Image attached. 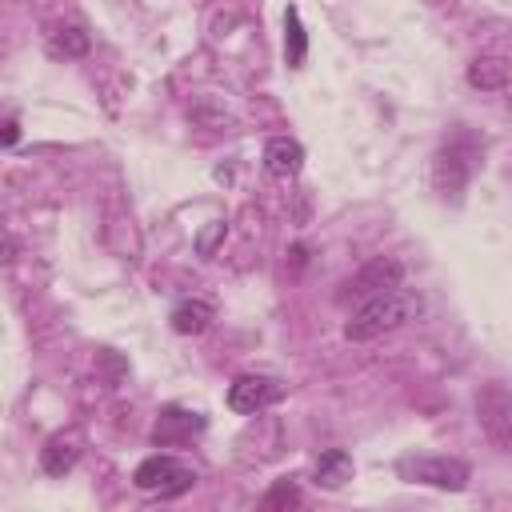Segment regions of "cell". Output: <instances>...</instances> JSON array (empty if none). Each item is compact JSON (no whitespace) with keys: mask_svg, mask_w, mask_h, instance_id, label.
Segmentation results:
<instances>
[{"mask_svg":"<svg viewBox=\"0 0 512 512\" xmlns=\"http://www.w3.org/2000/svg\"><path fill=\"white\" fill-rule=\"evenodd\" d=\"M420 308H424L420 292H416V288L396 284V288H388V292H380V296L360 300V308H356V312H352V320L344 324V336H348V340H356V344L376 340V336L396 332V328H404L408 320H416V316H420Z\"/></svg>","mask_w":512,"mask_h":512,"instance_id":"cell-1","label":"cell"},{"mask_svg":"<svg viewBox=\"0 0 512 512\" xmlns=\"http://www.w3.org/2000/svg\"><path fill=\"white\" fill-rule=\"evenodd\" d=\"M132 484L140 488V492H156V496H180V492H188L192 484H196V472L192 468H184L176 456H148V460H140L136 464V472H132Z\"/></svg>","mask_w":512,"mask_h":512,"instance_id":"cell-2","label":"cell"},{"mask_svg":"<svg viewBox=\"0 0 512 512\" xmlns=\"http://www.w3.org/2000/svg\"><path fill=\"white\" fill-rule=\"evenodd\" d=\"M400 476L412 480V484H428V488H440V492H460L468 488L472 472L464 460H452V456H416V460H400Z\"/></svg>","mask_w":512,"mask_h":512,"instance_id":"cell-3","label":"cell"},{"mask_svg":"<svg viewBox=\"0 0 512 512\" xmlns=\"http://www.w3.org/2000/svg\"><path fill=\"white\" fill-rule=\"evenodd\" d=\"M396 284H404V264H400L396 256H376V260H368L352 280H344V288L336 292V300H340V304H348V300H368V296H380V292H388V288H396Z\"/></svg>","mask_w":512,"mask_h":512,"instance_id":"cell-4","label":"cell"},{"mask_svg":"<svg viewBox=\"0 0 512 512\" xmlns=\"http://www.w3.org/2000/svg\"><path fill=\"white\" fill-rule=\"evenodd\" d=\"M280 380H272V376H236L232 384H228V408L232 412H260V408H268V404H276L280 400Z\"/></svg>","mask_w":512,"mask_h":512,"instance_id":"cell-5","label":"cell"},{"mask_svg":"<svg viewBox=\"0 0 512 512\" xmlns=\"http://www.w3.org/2000/svg\"><path fill=\"white\" fill-rule=\"evenodd\" d=\"M200 428H204V416H200V412H188V408L168 404V408H160V420H156V428H152V440H156L160 448H172V444L196 436Z\"/></svg>","mask_w":512,"mask_h":512,"instance_id":"cell-6","label":"cell"},{"mask_svg":"<svg viewBox=\"0 0 512 512\" xmlns=\"http://www.w3.org/2000/svg\"><path fill=\"white\" fill-rule=\"evenodd\" d=\"M480 420H484V432L492 436L496 448H508V392L500 384H492L484 396H480Z\"/></svg>","mask_w":512,"mask_h":512,"instance_id":"cell-7","label":"cell"},{"mask_svg":"<svg viewBox=\"0 0 512 512\" xmlns=\"http://www.w3.org/2000/svg\"><path fill=\"white\" fill-rule=\"evenodd\" d=\"M264 168H268L272 176H296V172L304 168V148H300V140H292V136H272V140L264 144Z\"/></svg>","mask_w":512,"mask_h":512,"instance_id":"cell-8","label":"cell"},{"mask_svg":"<svg viewBox=\"0 0 512 512\" xmlns=\"http://www.w3.org/2000/svg\"><path fill=\"white\" fill-rule=\"evenodd\" d=\"M432 176H436V192H440L444 200H448V196L456 200L460 188L468 184V160H464V152H460V148H444V152L436 156V172H432Z\"/></svg>","mask_w":512,"mask_h":512,"instance_id":"cell-9","label":"cell"},{"mask_svg":"<svg viewBox=\"0 0 512 512\" xmlns=\"http://www.w3.org/2000/svg\"><path fill=\"white\" fill-rule=\"evenodd\" d=\"M76 460H80V436H76V432H56V436L40 448V464H44L48 476L72 472Z\"/></svg>","mask_w":512,"mask_h":512,"instance_id":"cell-10","label":"cell"},{"mask_svg":"<svg viewBox=\"0 0 512 512\" xmlns=\"http://www.w3.org/2000/svg\"><path fill=\"white\" fill-rule=\"evenodd\" d=\"M212 320H216V308L208 300H184V304L172 308V328L180 336H200Z\"/></svg>","mask_w":512,"mask_h":512,"instance_id":"cell-11","label":"cell"},{"mask_svg":"<svg viewBox=\"0 0 512 512\" xmlns=\"http://www.w3.org/2000/svg\"><path fill=\"white\" fill-rule=\"evenodd\" d=\"M348 480H352V456H348L344 448H328V452L316 460V484L328 488V492H336V488H344Z\"/></svg>","mask_w":512,"mask_h":512,"instance_id":"cell-12","label":"cell"},{"mask_svg":"<svg viewBox=\"0 0 512 512\" xmlns=\"http://www.w3.org/2000/svg\"><path fill=\"white\" fill-rule=\"evenodd\" d=\"M304 56H308V32L300 24V8L288 4V12H284V60H288V68H300Z\"/></svg>","mask_w":512,"mask_h":512,"instance_id":"cell-13","label":"cell"},{"mask_svg":"<svg viewBox=\"0 0 512 512\" xmlns=\"http://www.w3.org/2000/svg\"><path fill=\"white\" fill-rule=\"evenodd\" d=\"M468 84L480 88V92H496L508 84V64L500 56H484V60H472L468 64Z\"/></svg>","mask_w":512,"mask_h":512,"instance_id":"cell-14","label":"cell"},{"mask_svg":"<svg viewBox=\"0 0 512 512\" xmlns=\"http://www.w3.org/2000/svg\"><path fill=\"white\" fill-rule=\"evenodd\" d=\"M296 504H300L296 480H276V484L264 492V508H296Z\"/></svg>","mask_w":512,"mask_h":512,"instance_id":"cell-15","label":"cell"},{"mask_svg":"<svg viewBox=\"0 0 512 512\" xmlns=\"http://www.w3.org/2000/svg\"><path fill=\"white\" fill-rule=\"evenodd\" d=\"M52 52H64V56H84L88 52V36L80 28H64L56 40H52Z\"/></svg>","mask_w":512,"mask_h":512,"instance_id":"cell-16","label":"cell"},{"mask_svg":"<svg viewBox=\"0 0 512 512\" xmlns=\"http://www.w3.org/2000/svg\"><path fill=\"white\" fill-rule=\"evenodd\" d=\"M220 236H224V224L216 220V224H212V228L200 236V244H196V248H200V256H212V248H216V240H220Z\"/></svg>","mask_w":512,"mask_h":512,"instance_id":"cell-17","label":"cell"},{"mask_svg":"<svg viewBox=\"0 0 512 512\" xmlns=\"http://www.w3.org/2000/svg\"><path fill=\"white\" fill-rule=\"evenodd\" d=\"M0 140H4V144H12V140H16V124H4V132H0Z\"/></svg>","mask_w":512,"mask_h":512,"instance_id":"cell-18","label":"cell"}]
</instances>
